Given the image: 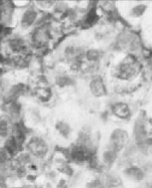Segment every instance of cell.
<instances>
[{
  "instance_id": "3957f363",
  "label": "cell",
  "mask_w": 152,
  "mask_h": 188,
  "mask_svg": "<svg viewBox=\"0 0 152 188\" xmlns=\"http://www.w3.org/2000/svg\"><path fill=\"white\" fill-rule=\"evenodd\" d=\"M87 188H105V187L102 184V182H101L98 180H95V181L89 182Z\"/></svg>"
},
{
  "instance_id": "6da1fadb",
  "label": "cell",
  "mask_w": 152,
  "mask_h": 188,
  "mask_svg": "<svg viewBox=\"0 0 152 188\" xmlns=\"http://www.w3.org/2000/svg\"><path fill=\"white\" fill-rule=\"evenodd\" d=\"M29 151L36 157H44L48 151V146L46 142L40 138H33L28 144Z\"/></svg>"
},
{
  "instance_id": "7a4b0ae2",
  "label": "cell",
  "mask_w": 152,
  "mask_h": 188,
  "mask_svg": "<svg viewBox=\"0 0 152 188\" xmlns=\"http://www.w3.org/2000/svg\"><path fill=\"white\" fill-rule=\"evenodd\" d=\"M127 142V134H126L122 131H118L113 134L110 140L111 150L114 153H117L121 150L125 145Z\"/></svg>"
}]
</instances>
